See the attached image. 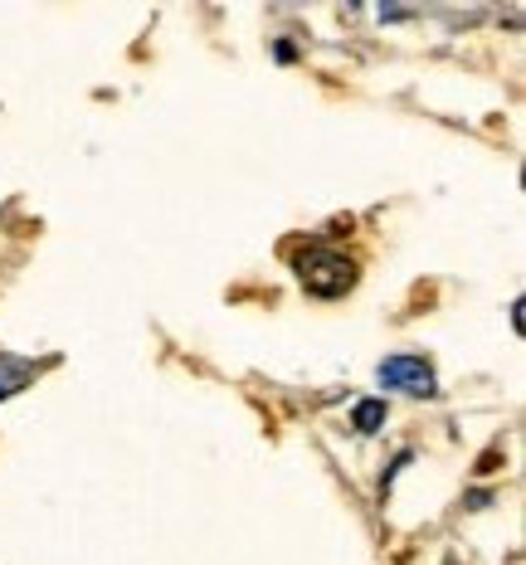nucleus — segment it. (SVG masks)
<instances>
[{"label": "nucleus", "mask_w": 526, "mask_h": 565, "mask_svg": "<svg viewBox=\"0 0 526 565\" xmlns=\"http://www.w3.org/2000/svg\"><path fill=\"white\" fill-rule=\"evenodd\" d=\"M376 381L385 385V391H409V395H434V371L425 366L419 356H390L380 361Z\"/></svg>", "instance_id": "f03ea898"}, {"label": "nucleus", "mask_w": 526, "mask_h": 565, "mask_svg": "<svg viewBox=\"0 0 526 565\" xmlns=\"http://www.w3.org/2000/svg\"><path fill=\"white\" fill-rule=\"evenodd\" d=\"M298 278L312 298H342V292H351V282H356V264L336 249H308V254H298Z\"/></svg>", "instance_id": "f257e3e1"}, {"label": "nucleus", "mask_w": 526, "mask_h": 565, "mask_svg": "<svg viewBox=\"0 0 526 565\" xmlns=\"http://www.w3.org/2000/svg\"><path fill=\"white\" fill-rule=\"evenodd\" d=\"M30 381H34V366H30V361H20V356H0V399L20 395Z\"/></svg>", "instance_id": "7ed1b4c3"}, {"label": "nucleus", "mask_w": 526, "mask_h": 565, "mask_svg": "<svg viewBox=\"0 0 526 565\" xmlns=\"http://www.w3.org/2000/svg\"><path fill=\"white\" fill-rule=\"evenodd\" d=\"M380 424H385V405H380V399H366V405H356V429L361 434H376Z\"/></svg>", "instance_id": "20e7f679"}]
</instances>
